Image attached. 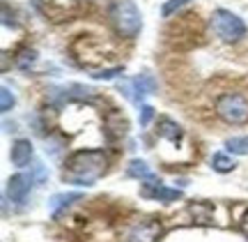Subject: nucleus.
Here are the masks:
<instances>
[{"instance_id":"13","label":"nucleus","mask_w":248,"mask_h":242,"mask_svg":"<svg viewBox=\"0 0 248 242\" xmlns=\"http://www.w3.org/2000/svg\"><path fill=\"white\" fill-rule=\"evenodd\" d=\"M212 169L216 171V173H232V171L237 169V161L232 159V157H228L225 153H214Z\"/></svg>"},{"instance_id":"6","label":"nucleus","mask_w":248,"mask_h":242,"mask_svg":"<svg viewBox=\"0 0 248 242\" xmlns=\"http://www.w3.org/2000/svg\"><path fill=\"white\" fill-rule=\"evenodd\" d=\"M161 235V224L156 219H142L126 231V242H156Z\"/></svg>"},{"instance_id":"11","label":"nucleus","mask_w":248,"mask_h":242,"mask_svg":"<svg viewBox=\"0 0 248 242\" xmlns=\"http://www.w3.org/2000/svg\"><path fill=\"white\" fill-rule=\"evenodd\" d=\"M74 201H80V194L78 191H62V194H53V196L48 198V212L53 217L60 215V210H64L67 206H71Z\"/></svg>"},{"instance_id":"15","label":"nucleus","mask_w":248,"mask_h":242,"mask_svg":"<svg viewBox=\"0 0 248 242\" xmlns=\"http://www.w3.org/2000/svg\"><path fill=\"white\" fill-rule=\"evenodd\" d=\"M14 104H16V97L12 95V90H9L7 86H2V88H0V111H2V113H9V111L14 108Z\"/></svg>"},{"instance_id":"5","label":"nucleus","mask_w":248,"mask_h":242,"mask_svg":"<svg viewBox=\"0 0 248 242\" xmlns=\"http://www.w3.org/2000/svg\"><path fill=\"white\" fill-rule=\"evenodd\" d=\"M117 88H120V92H122L129 102L140 104L142 97H147V95H152V92L156 90V81L152 79V76H147V74H140V76H136V79L120 81Z\"/></svg>"},{"instance_id":"19","label":"nucleus","mask_w":248,"mask_h":242,"mask_svg":"<svg viewBox=\"0 0 248 242\" xmlns=\"http://www.w3.org/2000/svg\"><path fill=\"white\" fill-rule=\"evenodd\" d=\"M117 72H122V67H115V69H104L99 74H92V79H113Z\"/></svg>"},{"instance_id":"8","label":"nucleus","mask_w":248,"mask_h":242,"mask_svg":"<svg viewBox=\"0 0 248 242\" xmlns=\"http://www.w3.org/2000/svg\"><path fill=\"white\" fill-rule=\"evenodd\" d=\"M30 187H32V175L16 173V175H12L9 182H7V196L12 198V203L23 206V203H26V198H28V194H30Z\"/></svg>"},{"instance_id":"9","label":"nucleus","mask_w":248,"mask_h":242,"mask_svg":"<svg viewBox=\"0 0 248 242\" xmlns=\"http://www.w3.org/2000/svg\"><path fill=\"white\" fill-rule=\"evenodd\" d=\"M32 143L28 141V138H16L14 143H12V150H9V159L12 164L16 166V169H26L30 159H32Z\"/></svg>"},{"instance_id":"14","label":"nucleus","mask_w":248,"mask_h":242,"mask_svg":"<svg viewBox=\"0 0 248 242\" xmlns=\"http://www.w3.org/2000/svg\"><path fill=\"white\" fill-rule=\"evenodd\" d=\"M225 148L228 153L232 155H246L248 153V136H232L225 141Z\"/></svg>"},{"instance_id":"20","label":"nucleus","mask_w":248,"mask_h":242,"mask_svg":"<svg viewBox=\"0 0 248 242\" xmlns=\"http://www.w3.org/2000/svg\"><path fill=\"white\" fill-rule=\"evenodd\" d=\"M239 228H241V233L248 238V212H246V217H244V219L239 222Z\"/></svg>"},{"instance_id":"4","label":"nucleus","mask_w":248,"mask_h":242,"mask_svg":"<svg viewBox=\"0 0 248 242\" xmlns=\"http://www.w3.org/2000/svg\"><path fill=\"white\" fill-rule=\"evenodd\" d=\"M212 30L218 39L228 42V44L244 39L248 33L246 23H244L234 12H230V9H216V12H214L212 14Z\"/></svg>"},{"instance_id":"7","label":"nucleus","mask_w":248,"mask_h":242,"mask_svg":"<svg viewBox=\"0 0 248 242\" xmlns=\"http://www.w3.org/2000/svg\"><path fill=\"white\" fill-rule=\"evenodd\" d=\"M140 196L150 198V201H159V203H172V201L182 198V191L161 185L159 180H152L150 185H142L140 187Z\"/></svg>"},{"instance_id":"17","label":"nucleus","mask_w":248,"mask_h":242,"mask_svg":"<svg viewBox=\"0 0 248 242\" xmlns=\"http://www.w3.org/2000/svg\"><path fill=\"white\" fill-rule=\"evenodd\" d=\"M184 5H186V0H168V2L163 5V9H161V14H163V17H170L172 12H177V9L184 7Z\"/></svg>"},{"instance_id":"12","label":"nucleus","mask_w":248,"mask_h":242,"mask_svg":"<svg viewBox=\"0 0 248 242\" xmlns=\"http://www.w3.org/2000/svg\"><path fill=\"white\" fill-rule=\"evenodd\" d=\"M126 175H129V178H138V180H147V182L159 180L156 178V173L147 166V161H142V159H131L129 161V166H126Z\"/></svg>"},{"instance_id":"18","label":"nucleus","mask_w":248,"mask_h":242,"mask_svg":"<svg viewBox=\"0 0 248 242\" xmlns=\"http://www.w3.org/2000/svg\"><path fill=\"white\" fill-rule=\"evenodd\" d=\"M152 118H154V108L147 106V104H142V106H140V127H147V125H150Z\"/></svg>"},{"instance_id":"2","label":"nucleus","mask_w":248,"mask_h":242,"mask_svg":"<svg viewBox=\"0 0 248 242\" xmlns=\"http://www.w3.org/2000/svg\"><path fill=\"white\" fill-rule=\"evenodd\" d=\"M108 21L115 30V35L124 37V39H133L142 30L140 9L136 7L133 0H110L108 2Z\"/></svg>"},{"instance_id":"1","label":"nucleus","mask_w":248,"mask_h":242,"mask_svg":"<svg viewBox=\"0 0 248 242\" xmlns=\"http://www.w3.org/2000/svg\"><path fill=\"white\" fill-rule=\"evenodd\" d=\"M106 155L104 150H76L64 161L62 180L76 187H90L106 173Z\"/></svg>"},{"instance_id":"3","label":"nucleus","mask_w":248,"mask_h":242,"mask_svg":"<svg viewBox=\"0 0 248 242\" xmlns=\"http://www.w3.org/2000/svg\"><path fill=\"white\" fill-rule=\"evenodd\" d=\"M216 116L221 118L225 125L241 127L248 122V97L241 92H223L214 102Z\"/></svg>"},{"instance_id":"16","label":"nucleus","mask_w":248,"mask_h":242,"mask_svg":"<svg viewBox=\"0 0 248 242\" xmlns=\"http://www.w3.org/2000/svg\"><path fill=\"white\" fill-rule=\"evenodd\" d=\"M35 60H37V53L35 51H30V49H26V51L21 53V58H18V67H21V69H28Z\"/></svg>"},{"instance_id":"10","label":"nucleus","mask_w":248,"mask_h":242,"mask_svg":"<svg viewBox=\"0 0 248 242\" xmlns=\"http://www.w3.org/2000/svg\"><path fill=\"white\" fill-rule=\"evenodd\" d=\"M182 127L175 122V120H170V118H161L159 122H156V136L161 138H166L170 143H177L179 138H182Z\"/></svg>"}]
</instances>
